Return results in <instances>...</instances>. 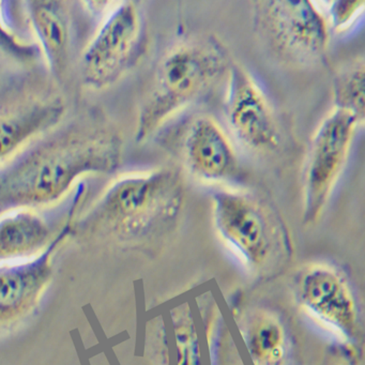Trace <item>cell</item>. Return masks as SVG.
I'll return each instance as SVG.
<instances>
[{"instance_id":"obj_2","label":"cell","mask_w":365,"mask_h":365,"mask_svg":"<svg viewBox=\"0 0 365 365\" xmlns=\"http://www.w3.org/2000/svg\"><path fill=\"white\" fill-rule=\"evenodd\" d=\"M232 63L223 44L212 36H191L173 44L155 67L140 106L135 140L145 142L155 135L227 76Z\"/></svg>"},{"instance_id":"obj_3","label":"cell","mask_w":365,"mask_h":365,"mask_svg":"<svg viewBox=\"0 0 365 365\" xmlns=\"http://www.w3.org/2000/svg\"><path fill=\"white\" fill-rule=\"evenodd\" d=\"M185 202V187L178 170L158 168L123 175L96 200L84 223L119 236L140 238L170 230Z\"/></svg>"},{"instance_id":"obj_4","label":"cell","mask_w":365,"mask_h":365,"mask_svg":"<svg viewBox=\"0 0 365 365\" xmlns=\"http://www.w3.org/2000/svg\"><path fill=\"white\" fill-rule=\"evenodd\" d=\"M212 219L222 240L252 270H262L287 250L283 222L272 207L257 196L221 189L211 197Z\"/></svg>"},{"instance_id":"obj_14","label":"cell","mask_w":365,"mask_h":365,"mask_svg":"<svg viewBox=\"0 0 365 365\" xmlns=\"http://www.w3.org/2000/svg\"><path fill=\"white\" fill-rule=\"evenodd\" d=\"M48 227L40 215L21 210L0 221V255L23 253L41 245Z\"/></svg>"},{"instance_id":"obj_20","label":"cell","mask_w":365,"mask_h":365,"mask_svg":"<svg viewBox=\"0 0 365 365\" xmlns=\"http://www.w3.org/2000/svg\"><path fill=\"white\" fill-rule=\"evenodd\" d=\"M337 365H346L345 363H341V364H337Z\"/></svg>"},{"instance_id":"obj_18","label":"cell","mask_w":365,"mask_h":365,"mask_svg":"<svg viewBox=\"0 0 365 365\" xmlns=\"http://www.w3.org/2000/svg\"><path fill=\"white\" fill-rule=\"evenodd\" d=\"M364 1H332L328 4L327 14L329 27L337 33L347 31L362 16Z\"/></svg>"},{"instance_id":"obj_15","label":"cell","mask_w":365,"mask_h":365,"mask_svg":"<svg viewBox=\"0 0 365 365\" xmlns=\"http://www.w3.org/2000/svg\"><path fill=\"white\" fill-rule=\"evenodd\" d=\"M364 78L363 59H356L341 70L333 81L334 108L349 113L364 123Z\"/></svg>"},{"instance_id":"obj_5","label":"cell","mask_w":365,"mask_h":365,"mask_svg":"<svg viewBox=\"0 0 365 365\" xmlns=\"http://www.w3.org/2000/svg\"><path fill=\"white\" fill-rule=\"evenodd\" d=\"M252 20L256 35L281 61L307 67L326 56L331 29L326 16L311 1H255Z\"/></svg>"},{"instance_id":"obj_10","label":"cell","mask_w":365,"mask_h":365,"mask_svg":"<svg viewBox=\"0 0 365 365\" xmlns=\"http://www.w3.org/2000/svg\"><path fill=\"white\" fill-rule=\"evenodd\" d=\"M297 298L307 313L339 336L347 341L359 336L356 298L336 269L324 264L309 267L297 281Z\"/></svg>"},{"instance_id":"obj_19","label":"cell","mask_w":365,"mask_h":365,"mask_svg":"<svg viewBox=\"0 0 365 365\" xmlns=\"http://www.w3.org/2000/svg\"><path fill=\"white\" fill-rule=\"evenodd\" d=\"M27 282L19 274H5L0 277V307L16 305L24 296Z\"/></svg>"},{"instance_id":"obj_13","label":"cell","mask_w":365,"mask_h":365,"mask_svg":"<svg viewBox=\"0 0 365 365\" xmlns=\"http://www.w3.org/2000/svg\"><path fill=\"white\" fill-rule=\"evenodd\" d=\"M245 343L256 365H283L287 335L279 318L259 312L245 327Z\"/></svg>"},{"instance_id":"obj_11","label":"cell","mask_w":365,"mask_h":365,"mask_svg":"<svg viewBox=\"0 0 365 365\" xmlns=\"http://www.w3.org/2000/svg\"><path fill=\"white\" fill-rule=\"evenodd\" d=\"M182 158L187 173L204 182H227L239 172L230 138L211 117H196L189 123L183 135Z\"/></svg>"},{"instance_id":"obj_6","label":"cell","mask_w":365,"mask_h":365,"mask_svg":"<svg viewBox=\"0 0 365 365\" xmlns=\"http://www.w3.org/2000/svg\"><path fill=\"white\" fill-rule=\"evenodd\" d=\"M67 102L48 78L29 76L0 89V165L61 125Z\"/></svg>"},{"instance_id":"obj_1","label":"cell","mask_w":365,"mask_h":365,"mask_svg":"<svg viewBox=\"0 0 365 365\" xmlns=\"http://www.w3.org/2000/svg\"><path fill=\"white\" fill-rule=\"evenodd\" d=\"M123 140L98 110H89L27 145L0 165V213L61 200L84 175L120 165Z\"/></svg>"},{"instance_id":"obj_8","label":"cell","mask_w":365,"mask_h":365,"mask_svg":"<svg viewBox=\"0 0 365 365\" xmlns=\"http://www.w3.org/2000/svg\"><path fill=\"white\" fill-rule=\"evenodd\" d=\"M362 125L349 113L333 108L316 129L302 177V219L307 225L316 223L328 206Z\"/></svg>"},{"instance_id":"obj_9","label":"cell","mask_w":365,"mask_h":365,"mask_svg":"<svg viewBox=\"0 0 365 365\" xmlns=\"http://www.w3.org/2000/svg\"><path fill=\"white\" fill-rule=\"evenodd\" d=\"M225 116L235 138L249 150L266 153L279 147L281 134L272 106L257 81L237 63L227 72Z\"/></svg>"},{"instance_id":"obj_16","label":"cell","mask_w":365,"mask_h":365,"mask_svg":"<svg viewBox=\"0 0 365 365\" xmlns=\"http://www.w3.org/2000/svg\"><path fill=\"white\" fill-rule=\"evenodd\" d=\"M172 317L177 365H202L197 329L189 304L175 309Z\"/></svg>"},{"instance_id":"obj_17","label":"cell","mask_w":365,"mask_h":365,"mask_svg":"<svg viewBox=\"0 0 365 365\" xmlns=\"http://www.w3.org/2000/svg\"><path fill=\"white\" fill-rule=\"evenodd\" d=\"M5 6L6 3L0 1V51L16 61L24 63L36 61L41 52L39 46L27 43L16 36L6 21Z\"/></svg>"},{"instance_id":"obj_12","label":"cell","mask_w":365,"mask_h":365,"mask_svg":"<svg viewBox=\"0 0 365 365\" xmlns=\"http://www.w3.org/2000/svg\"><path fill=\"white\" fill-rule=\"evenodd\" d=\"M71 4L57 0L26 3L27 14L43 52L51 76L61 82L70 68L74 46Z\"/></svg>"},{"instance_id":"obj_7","label":"cell","mask_w":365,"mask_h":365,"mask_svg":"<svg viewBox=\"0 0 365 365\" xmlns=\"http://www.w3.org/2000/svg\"><path fill=\"white\" fill-rule=\"evenodd\" d=\"M145 44L146 23L140 4H115L83 53V83L93 89H103L114 84L138 63Z\"/></svg>"}]
</instances>
